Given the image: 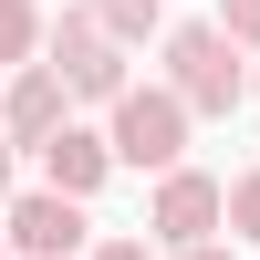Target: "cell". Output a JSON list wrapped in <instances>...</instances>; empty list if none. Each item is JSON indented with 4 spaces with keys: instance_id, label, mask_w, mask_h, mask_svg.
Returning a JSON list of instances; mask_svg holds the SVG:
<instances>
[{
    "instance_id": "1",
    "label": "cell",
    "mask_w": 260,
    "mask_h": 260,
    "mask_svg": "<svg viewBox=\"0 0 260 260\" xmlns=\"http://www.w3.org/2000/svg\"><path fill=\"white\" fill-rule=\"evenodd\" d=\"M156 52H167L156 83L187 104V125H198V115H240V104H250V52L219 31V21H167Z\"/></svg>"
},
{
    "instance_id": "2",
    "label": "cell",
    "mask_w": 260,
    "mask_h": 260,
    "mask_svg": "<svg viewBox=\"0 0 260 260\" xmlns=\"http://www.w3.org/2000/svg\"><path fill=\"white\" fill-rule=\"evenodd\" d=\"M104 156H115V167H136V177L187 167V104L167 94V83H125V94L104 104Z\"/></svg>"
},
{
    "instance_id": "3",
    "label": "cell",
    "mask_w": 260,
    "mask_h": 260,
    "mask_svg": "<svg viewBox=\"0 0 260 260\" xmlns=\"http://www.w3.org/2000/svg\"><path fill=\"white\" fill-rule=\"evenodd\" d=\"M42 73H52V83H62L73 104H115L125 83H136V73H125V52H115V42L94 31V11H83V0H73L62 21H52V31H42Z\"/></svg>"
},
{
    "instance_id": "4",
    "label": "cell",
    "mask_w": 260,
    "mask_h": 260,
    "mask_svg": "<svg viewBox=\"0 0 260 260\" xmlns=\"http://www.w3.org/2000/svg\"><path fill=\"white\" fill-rule=\"evenodd\" d=\"M219 240V177L208 167H167L156 177V198H146V250H208Z\"/></svg>"
},
{
    "instance_id": "5",
    "label": "cell",
    "mask_w": 260,
    "mask_h": 260,
    "mask_svg": "<svg viewBox=\"0 0 260 260\" xmlns=\"http://www.w3.org/2000/svg\"><path fill=\"white\" fill-rule=\"evenodd\" d=\"M0 240H11L21 260H83V240H94V219H83L73 198H52V187H21V198L0 208Z\"/></svg>"
},
{
    "instance_id": "6",
    "label": "cell",
    "mask_w": 260,
    "mask_h": 260,
    "mask_svg": "<svg viewBox=\"0 0 260 260\" xmlns=\"http://www.w3.org/2000/svg\"><path fill=\"white\" fill-rule=\"evenodd\" d=\"M62 125H73V94H62V83L42 73V62L0 83V146H11V156H31V146H52Z\"/></svg>"
},
{
    "instance_id": "7",
    "label": "cell",
    "mask_w": 260,
    "mask_h": 260,
    "mask_svg": "<svg viewBox=\"0 0 260 260\" xmlns=\"http://www.w3.org/2000/svg\"><path fill=\"white\" fill-rule=\"evenodd\" d=\"M31 167H42V187H52V198H73V208H94V187L115 177V156H104V125H62L52 146H31Z\"/></svg>"
},
{
    "instance_id": "8",
    "label": "cell",
    "mask_w": 260,
    "mask_h": 260,
    "mask_svg": "<svg viewBox=\"0 0 260 260\" xmlns=\"http://www.w3.org/2000/svg\"><path fill=\"white\" fill-rule=\"evenodd\" d=\"M94 11V31L115 42V52H146V42H167V0H83Z\"/></svg>"
},
{
    "instance_id": "9",
    "label": "cell",
    "mask_w": 260,
    "mask_h": 260,
    "mask_svg": "<svg viewBox=\"0 0 260 260\" xmlns=\"http://www.w3.org/2000/svg\"><path fill=\"white\" fill-rule=\"evenodd\" d=\"M42 31H52V21H42V0H0V83L42 62Z\"/></svg>"
},
{
    "instance_id": "10",
    "label": "cell",
    "mask_w": 260,
    "mask_h": 260,
    "mask_svg": "<svg viewBox=\"0 0 260 260\" xmlns=\"http://www.w3.org/2000/svg\"><path fill=\"white\" fill-rule=\"evenodd\" d=\"M219 240H229V250H240V240H260V167L219 177Z\"/></svg>"
},
{
    "instance_id": "11",
    "label": "cell",
    "mask_w": 260,
    "mask_h": 260,
    "mask_svg": "<svg viewBox=\"0 0 260 260\" xmlns=\"http://www.w3.org/2000/svg\"><path fill=\"white\" fill-rule=\"evenodd\" d=\"M219 31L240 42V52H260V0H219Z\"/></svg>"
},
{
    "instance_id": "12",
    "label": "cell",
    "mask_w": 260,
    "mask_h": 260,
    "mask_svg": "<svg viewBox=\"0 0 260 260\" xmlns=\"http://www.w3.org/2000/svg\"><path fill=\"white\" fill-rule=\"evenodd\" d=\"M83 260H156V250H146V240H125V229H115V240H94Z\"/></svg>"
},
{
    "instance_id": "13",
    "label": "cell",
    "mask_w": 260,
    "mask_h": 260,
    "mask_svg": "<svg viewBox=\"0 0 260 260\" xmlns=\"http://www.w3.org/2000/svg\"><path fill=\"white\" fill-rule=\"evenodd\" d=\"M11 198H21V156L0 146V208H11Z\"/></svg>"
},
{
    "instance_id": "14",
    "label": "cell",
    "mask_w": 260,
    "mask_h": 260,
    "mask_svg": "<svg viewBox=\"0 0 260 260\" xmlns=\"http://www.w3.org/2000/svg\"><path fill=\"white\" fill-rule=\"evenodd\" d=\"M177 260H240V250H229V240H208V250H177Z\"/></svg>"
},
{
    "instance_id": "15",
    "label": "cell",
    "mask_w": 260,
    "mask_h": 260,
    "mask_svg": "<svg viewBox=\"0 0 260 260\" xmlns=\"http://www.w3.org/2000/svg\"><path fill=\"white\" fill-rule=\"evenodd\" d=\"M250 94H260V62H250Z\"/></svg>"
},
{
    "instance_id": "16",
    "label": "cell",
    "mask_w": 260,
    "mask_h": 260,
    "mask_svg": "<svg viewBox=\"0 0 260 260\" xmlns=\"http://www.w3.org/2000/svg\"><path fill=\"white\" fill-rule=\"evenodd\" d=\"M0 260H11V240H0Z\"/></svg>"
}]
</instances>
